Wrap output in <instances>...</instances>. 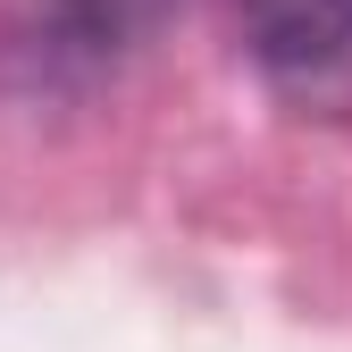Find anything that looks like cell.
Returning a JSON list of instances; mask_svg holds the SVG:
<instances>
[{
    "label": "cell",
    "mask_w": 352,
    "mask_h": 352,
    "mask_svg": "<svg viewBox=\"0 0 352 352\" xmlns=\"http://www.w3.org/2000/svg\"><path fill=\"white\" fill-rule=\"evenodd\" d=\"M243 25L294 109L352 118V0H243Z\"/></svg>",
    "instance_id": "1"
}]
</instances>
